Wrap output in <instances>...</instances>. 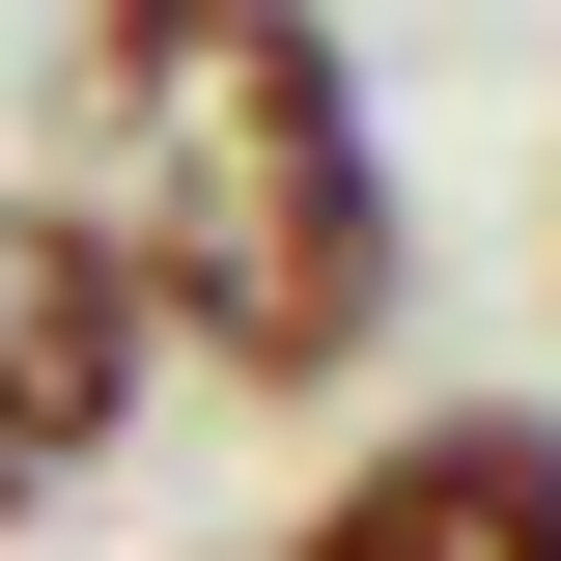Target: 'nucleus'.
I'll return each instance as SVG.
<instances>
[{"label": "nucleus", "mask_w": 561, "mask_h": 561, "mask_svg": "<svg viewBox=\"0 0 561 561\" xmlns=\"http://www.w3.org/2000/svg\"><path fill=\"white\" fill-rule=\"evenodd\" d=\"M140 421H169V309H140V253L57 197V169H0V534H57Z\"/></svg>", "instance_id": "obj_2"}, {"label": "nucleus", "mask_w": 561, "mask_h": 561, "mask_svg": "<svg viewBox=\"0 0 561 561\" xmlns=\"http://www.w3.org/2000/svg\"><path fill=\"white\" fill-rule=\"evenodd\" d=\"M84 169L57 197L140 253L169 365H225L253 421H337L421 309V197H393V113H365V28L337 0H84L57 57Z\"/></svg>", "instance_id": "obj_1"}, {"label": "nucleus", "mask_w": 561, "mask_h": 561, "mask_svg": "<svg viewBox=\"0 0 561 561\" xmlns=\"http://www.w3.org/2000/svg\"><path fill=\"white\" fill-rule=\"evenodd\" d=\"M253 561H561V393H393Z\"/></svg>", "instance_id": "obj_3"}]
</instances>
